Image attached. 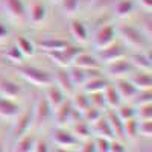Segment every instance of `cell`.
<instances>
[{
    "label": "cell",
    "mask_w": 152,
    "mask_h": 152,
    "mask_svg": "<svg viewBox=\"0 0 152 152\" xmlns=\"http://www.w3.org/2000/svg\"><path fill=\"white\" fill-rule=\"evenodd\" d=\"M104 116V113H102V110H99V108H94V107H90L85 113H82V120L84 122H87L88 125H93V123H96L100 117Z\"/></svg>",
    "instance_id": "35"
},
{
    "label": "cell",
    "mask_w": 152,
    "mask_h": 152,
    "mask_svg": "<svg viewBox=\"0 0 152 152\" xmlns=\"http://www.w3.org/2000/svg\"><path fill=\"white\" fill-rule=\"evenodd\" d=\"M52 142L58 148H66V149L73 148L79 143V140L73 135L72 131H69L67 128H59V126H56L52 132Z\"/></svg>",
    "instance_id": "11"
},
{
    "label": "cell",
    "mask_w": 152,
    "mask_h": 152,
    "mask_svg": "<svg viewBox=\"0 0 152 152\" xmlns=\"http://www.w3.org/2000/svg\"><path fill=\"white\" fill-rule=\"evenodd\" d=\"M104 116H105V119H107V122L110 125L113 134L116 135V138L117 137H123V122L116 114V110H108Z\"/></svg>",
    "instance_id": "25"
},
{
    "label": "cell",
    "mask_w": 152,
    "mask_h": 152,
    "mask_svg": "<svg viewBox=\"0 0 152 152\" xmlns=\"http://www.w3.org/2000/svg\"><path fill=\"white\" fill-rule=\"evenodd\" d=\"M20 113V107L15 100H11L0 96V117L2 119H15Z\"/></svg>",
    "instance_id": "20"
},
{
    "label": "cell",
    "mask_w": 152,
    "mask_h": 152,
    "mask_svg": "<svg viewBox=\"0 0 152 152\" xmlns=\"http://www.w3.org/2000/svg\"><path fill=\"white\" fill-rule=\"evenodd\" d=\"M0 152H5V148H3V145L0 143Z\"/></svg>",
    "instance_id": "49"
},
{
    "label": "cell",
    "mask_w": 152,
    "mask_h": 152,
    "mask_svg": "<svg viewBox=\"0 0 152 152\" xmlns=\"http://www.w3.org/2000/svg\"><path fill=\"white\" fill-rule=\"evenodd\" d=\"M15 46L23 56H34L37 53V46L26 37H18L15 40Z\"/></svg>",
    "instance_id": "32"
},
{
    "label": "cell",
    "mask_w": 152,
    "mask_h": 152,
    "mask_svg": "<svg viewBox=\"0 0 152 152\" xmlns=\"http://www.w3.org/2000/svg\"><path fill=\"white\" fill-rule=\"evenodd\" d=\"M128 81L135 87L137 91H145V90H151L152 88V76L149 72H132L128 76Z\"/></svg>",
    "instance_id": "15"
},
{
    "label": "cell",
    "mask_w": 152,
    "mask_h": 152,
    "mask_svg": "<svg viewBox=\"0 0 152 152\" xmlns=\"http://www.w3.org/2000/svg\"><path fill=\"white\" fill-rule=\"evenodd\" d=\"M67 72H69V76H70V79H72L75 87H82L87 82V79H88L87 70H82V69L76 67V66L67 67Z\"/></svg>",
    "instance_id": "31"
},
{
    "label": "cell",
    "mask_w": 152,
    "mask_h": 152,
    "mask_svg": "<svg viewBox=\"0 0 152 152\" xmlns=\"http://www.w3.org/2000/svg\"><path fill=\"white\" fill-rule=\"evenodd\" d=\"M9 37H11V29L8 28V24H5L3 21H0V44L6 43Z\"/></svg>",
    "instance_id": "43"
},
{
    "label": "cell",
    "mask_w": 152,
    "mask_h": 152,
    "mask_svg": "<svg viewBox=\"0 0 152 152\" xmlns=\"http://www.w3.org/2000/svg\"><path fill=\"white\" fill-rule=\"evenodd\" d=\"M117 116L122 119V122H126L129 119H135V107L128 104H120L117 107Z\"/></svg>",
    "instance_id": "34"
},
{
    "label": "cell",
    "mask_w": 152,
    "mask_h": 152,
    "mask_svg": "<svg viewBox=\"0 0 152 152\" xmlns=\"http://www.w3.org/2000/svg\"><path fill=\"white\" fill-rule=\"evenodd\" d=\"M35 137L31 134H24L21 138L15 142V145L12 146V152H34L35 146Z\"/></svg>",
    "instance_id": "29"
},
{
    "label": "cell",
    "mask_w": 152,
    "mask_h": 152,
    "mask_svg": "<svg viewBox=\"0 0 152 152\" xmlns=\"http://www.w3.org/2000/svg\"><path fill=\"white\" fill-rule=\"evenodd\" d=\"M135 119L152 120V104H145L140 107H135Z\"/></svg>",
    "instance_id": "38"
},
{
    "label": "cell",
    "mask_w": 152,
    "mask_h": 152,
    "mask_svg": "<svg viewBox=\"0 0 152 152\" xmlns=\"http://www.w3.org/2000/svg\"><path fill=\"white\" fill-rule=\"evenodd\" d=\"M20 94H21V88L18 84L6 78H0V96L11 100H17Z\"/></svg>",
    "instance_id": "18"
},
{
    "label": "cell",
    "mask_w": 152,
    "mask_h": 152,
    "mask_svg": "<svg viewBox=\"0 0 152 152\" xmlns=\"http://www.w3.org/2000/svg\"><path fill=\"white\" fill-rule=\"evenodd\" d=\"M69 46L67 40H62V38H53V37H47L44 40L38 41V47H40L44 53L47 52H56V50H62L64 47Z\"/></svg>",
    "instance_id": "22"
},
{
    "label": "cell",
    "mask_w": 152,
    "mask_h": 152,
    "mask_svg": "<svg viewBox=\"0 0 152 152\" xmlns=\"http://www.w3.org/2000/svg\"><path fill=\"white\" fill-rule=\"evenodd\" d=\"M134 12V2L132 0H119L114 6V15L117 18H128Z\"/></svg>",
    "instance_id": "30"
},
{
    "label": "cell",
    "mask_w": 152,
    "mask_h": 152,
    "mask_svg": "<svg viewBox=\"0 0 152 152\" xmlns=\"http://www.w3.org/2000/svg\"><path fill=\"white\" fill-rule=\"evenodd\" d=\"M70 34L75 38V41H78L79 44H85L88 41V29L78 18L70 20Z\"/></svg>",
    "instance_id": "19"
},
{
    "label": "cell",
    "mask_w": 152,
    "mask_h": 152,
    "mask_svg": "<svg viewBox=\"0 0 152 152\" xmlns=\"http://www.w3.org/2000/svg\"><path fill=\"white\" fill-rule=\"evenodd\" d=\"M137 2L146 12H151V9H152V0H137Z\"/></svg>",
    "instance_id": "47"
},
{
    "label": "cell",
    "mask_w": 152,
    "mask_h": 152,
    "mask_svg": "<svg viewBox=\"0 0 152 152\" xmlns=\"http://www.w3.org/2000/svg\"><path fill=\"white\" fill-rule=\"evenodd\" d=\"M102 94H104V100H105V107H108L111 110L117 108L122 104V99H120V96L116 90V87L111 85V84L107 85V88L102 91Z\"/></svg>",
    "instance_id": "26"
},
{
    "label": "cell",
    "mask_w": 152,
    "mask_h": 152,
    "mask_svg": "<svg viewBox=\"0 0 152 152\" xmlns=\"http://www.w3.org/2000/svg\"><path fill=\"white\" fill-rule=\"evenodd\" d=\"M116 90L122 99V102H132L134 97L137 96V90L135 87L128 81V78H123V79H116Z\"/></svg>",
    "instance_id": "16"
},
{
    "label": "cell",
    "mask_w": 152,
    "mask_h": 152,
    "mask_svg": "<svg viewBox=\"0 0 152 152\" xmlns=\"http://www.w3.org/2000/svg\"><path fill=\"white\" fill-rule=\"evenodd\" d=\"M55 152H70L69 149H66V148H56L55 149Z\"/></svg>",
    "instance_id": "48"
},
{
    "label": "cell",
    "mask_w": 152,
    "mask_h": 152,
    "mask_svg": "<svg viewBox=\"0 0 152 152\" xmlns=\"http://www.w3.org/2000/svg\"><path fill=\"white\" fill-rule=\"evenodd\" d=\"M53 110L47 104L46 97H38L35 100V105L32 107V125L41 128L50 119H52Z\"/></svg>",
    "instance_id": "7"
},
{
    "label": "cell",
    "mask_w": 152,
    "mask_h": 152,
    "mask_svg": "<svg viewBox=\"0 0 152 152\" xmlns=\"http://www.w3.org/2000/svg\"><path fill=\"white\" fill-rule=\"evenodd\" d=\"M50 2H56V3H59V2H61V0H50Z\"/></svg>",
    "instance_id": "50"
},
{
    "label": "cell",
    "mask_w": 152,
    "mask_h": 152,
    "mask_svg": "<svg viewBox=\"0 0 152 152\" xmlns=\"http://www.w3.org/2000/svg\"><path fill=\"white\" fill-rule=\"evenodd\" d=\"M15 72L21 76L24 81H28L29 84L38 87V88H46L53 82V76L49 72L35 67V66H23L18 64L15 66Z\"/></svg>",
    "instance_id": "2"
},
{
    "label": "cell",
    "mask_w": 152,
    "mask_h": 152,
    "mask_svg": "<svg viewBox=\"0 0 152 152\" xmlns=\"http://www.w3.org/2000/svg\"><path fill=\"white\" fill-rule=\"evenodd\" d=\"M108 152H128L125 148V145L119 140H111L110 142V151Z\"/></svg>",
    "instance_id": "44"
},
{
    "label": "cell",
    "mask_w": 152,
    "mask_h": 152,
    "mask_svg": "<svg viewBox=\"0 0 152 152\" xmlns=\"http://www.w3.org/2000/svg\"><path fill=\"white\" fill-rule=\"evenodd\" d=\"M72 102V105H73V108L78 111L81 116H82V113H85L88 108L91 107V102H90V96H88L87 93H76L75 91V94H73V99L70 100Z\"/></svg>",
    "instance_id": "27"
},
{
    "label": "cell",
    "mask_w": 152,
    "mask_h": 152,
    "mask_svg": "<svg viewBox=\"0 0 152 152\" xmlns=\"http://www.w3.org/2000/svg\"><path fill=\"white\" fill-rule=\"evenodd\" d=\"M53 84H55L67 97L73 96L75 91H76V87L73 85V82H72V79H70L67 69L58 67V70H56V73H55V76H53Z\"/></svg>",
    "instance_id": "12"
},
{
    "label": "cell",
    "mask_w": 152,
    "mask_h": 152,
    "mask_svg": "<svg viewBox=\"0 0 152 152\" xmlns=\"http://www.w3.org/2000/svg\"><path fill=\"white\" fill-rule=\"evenodd\" d=\"M34 152H50V148L46 142H35V146H34Z\"/></svg>",
    "instance_id": "46"
},
{
    "label": "cell",
    "mask_w": 152,
    "mask_h": 152,
    "mask_svg": "<svg viewBox=\"0 0 152 152\" xmlns=\"http://www.w3.org/2000/svg\"><path fill=\"white\" fill-rule=\"evenodd\" d=\"M79 152H97V151H96L94 140H91V138L84 140V145L81 146V151H79Z\"/></svg>",
    "instance_id": "45"
},
{
    "label": "cell",
    "mask_w": 152,
    "mask_h": 152,
    "mask_svg": "<svg viewBox=\"0 0 152 152\" xmlns=\"http://www.w3.org/2000/svg\"><path fill=\"white\" fill-rule=\"evenodd\" d=\"M123 137H126L128 140L135 142L138 137V120L137 119H129L123 122Z\"/></svg>",
    "instance_id": "33"
},
{
    "label": "cell",
    "mask_w": 152,
    "mask_h": 152,
    "mask_svg": "<svg viewBox=\"0 0 152 152\" xmlns=\"http://www.w3.org/2000/svg\"><path fill=\"white\" fill-rule=\"evenodd\" d=\"M73 135L78 138V140H88V138H91L93 132H91V126L88 125L87 122L84 120H76L73 123Z\"/></svg>",
    "instance_id": "28"
},
{
    "label": "cell",
    "mask_w": 152,
    "mask_h": 152,
    "mask_svg": "<svg viewBox=\"0 0 152 152\" xmlns=\"http://www.w3.org/2000/svg\"><path fill=\"white\" fill-rule=\"evenodd\" d=\"M96 58L99 59L100 64H110V62H114V61H119V59H123L128 56V52H126V47L120 43H116L114 41L113 44H110L108 47H104L100 50H96Z\"/></svg>",
    "instance_id": "6"
},
{
    "label": "cell",
    "mask_w": 152,
    "mask_h": 152,
    "mask_svg": "<svg viewBox=\"0 0 152 152\" xmlns=\"http://www.w3.org/2000/svg\"><path fill=\"white\" fill-rule=\"evenodd\" d=\"M129 62L132 69L138 70V72H149L152 70V58L148 52H145V50H138V52L129 55Z\"/></svg>",
    "instance_id": "13"
},
{
    "label": "cell",
    "mask_w": 152,
    "mask_h": 152,
    "mask_svg": "<svg viewBox=\"0 0 152 152\" xmlns=\"http://www.w3.org/2000/svg\"><path fill=\"white\" fill-rule=\"evenodd\" d=\"M132 102H134L135 107H140V105H145V104H152V91L151 90L138 91Z\"/></svg>",
    "instance_id": "39"
},
{
    "label": "cell",
    "mask_w": 152,
    "mask_h": 152,
    "mask_svg": "<svg viewBox=\"0 0 152 152\" xmlns=\"http://www.w3.org/2000/svg\"><path fill=\"white\" fill-rule=\"evenodd\" d=\"M46 88H47V91H46V96H44V97H46V100H47V104L50 105V108H52V110L58 108V107L66 100L67 96L62 93L53 82L50 84L49 87H46Z\"/></svg>",
    "instance_id": "21"
},
{
    "label": "cell",
    "mask_w": 152,
    "mask_h": 152,
    "mask_svg": "<svg viewBox=\"0 0 152 152\" xmlns=\"http://www.w3.org/2000/svg\"><path fill=\"white\" fill-rule=\"evenodd\" d=\"M116 28L113 24H104V26H99L97 31L94 32L93 37V46L96 47V50H100L104 47H108L110 44H113L116 41Z\"/></svg>",
    "instance_id": "9"
},
{
    "label": "cell",
    "mask_w": 152,
    "mask_h": 152,
    "mask_svg": "<svg viewBox=\"0 0 152 152\" xmlns=\"http://www.w3.org/2000/svg\"><path fill=\"white\" fill-rule=\"evenodd\" d=\"M91 132L96 135V137H102V138H108V140H114L116 135L113 134L110 125L105 119V116H102L96 123L91 125Z\"/></svg>",
    "instance_id": "24"
},
{
    "label": "cell",
    "mask_w": 152,
    "mask_h": 152,
    "mask_svg": "<svg viewBox=\"0 0 152 152\" xmlns=\"http://www.w3.org/2000/svg\"><path fill=\"white\" fill-rule=\"evenodd\" d=\"M2 6L12 21H17L20 24L28 21V9L23 0H2Z\"/></svg>",
    "instance_id": "8"
},
{
    "label": "cell",
    "mask_w": 152,
    "mask_h": 152,
    "mask_svg": "<svg viewBox=\"0 0 152 152\" xmlns=\"http://www.w3.org/2000/svg\"><path fill=\"white\" fill-rule=\"evenodd\" d=\"M17 120L12 125V129H11V135H9V148L12 149V146L15 145V142L18 138H21L24 134H28L31 126H32V107L28 108L21 116L15 117Z\"/></svg>",
    "instance_id": "5"
},
{
    "label": "cell",
    "mask_w": 152,
    "mask_h": 152,
    "mask_svg": "<svg viewBox=\"0 0 152 152\" xmlns=\"http://www.w3.org/2000/svg\"><path fill=\"white\" fill-rule=\"evenodd\" d=\"M107 85H110V82L104 78L102 75H94V76H90V78L87 79V82L82 85V90L87 94L102 93L107 88Z\"/></svg>",
    "instance_id": "17"
},
{
    "label": "cell",
    "mask_w": 152,
    "mask_h": 152,
    "mask_svg": "<svg viewBox=\"0 0 152 152\" xmlns=\"http://www.w3.org/2000/svg\"><path fill=\"white\" fill-rule=\"evenodd\" d=\"M59 6H61V9H62V12H64V14L72 15V14H75V12L79 9L81 0H61Z\"/></svg>",
    "instance_id": "37"
},
{
    "label": "cell",
    "mask_w": 152,
    "mask_h": 152,
    "mask_svg": "<svg viewBox=\"0 0 152 152\" xmlns=\"http://www.w3.org/2000/svg\"><path fill=\"white\" fill-rule=\"evenodd\" d=\"M72 66H76V67H79L82 70H100V66L102 64L99 62L96 55H91V53H88V52L84 50V52H81L75 58Z\"/></svg>",
    "instance_id": "14"
},
{
    "label": "cell",
    "mask_w": 152,
    "mask_h": 152,
    "mask_svg": "<svg viewBox=\"0 0 152 152\" xmlns=\"http://www.w3.org/2000/svg\"><path fill=\"white\" fill-rule=\"evenodd\" d=\"M81 52H84V49L81 46H72L69 44L67 47H64L62 50H56V52H47V58L56 64L61 69H67L73 64L75 58L78 56Z\"/></svg>",
    "instance_id": "3"
},
{
    "label": "cell",
    "mask_w": 152,
    "mask_h": 152,
    "mask_svg": "<svg viewBox=\"0 0 152 152\" xmlns=\"http://www.w3.org/2000/svg\"><path fill=\"white\" fill-rule=\"evenodd\" d=\"M46 18H47V8L40 2L34 3L28 11V21H31L32 24H41Z\"/></svg>",
    "instance_id": "23"
},
{
    "label": "cell",
    "mask_w": 152,
    "mask_h": 152,
    "mask_svg": "<svg viewBox=\"0 0 152 152\" xmlns=\"http://www.w3.org/2000/svg\"><path fill=\"white\" fill-rule=\"evenodd\" d=\"M117 35L120 37V40L123 41L125 47H131L137 50H145L149 46V38L142 32V29H138L131 24H123L119 29H116Z\"/></svg>",
    "instance_id": "1"
},
{
    "label": "cell",
    "mask_w": 152,
    "mask_h": 152,
    "mask_svg": "<svg viewBox=\"0 0 152 152\" xmlns=\"http://www.w3.org/2000/svg\"><path fill=\"white\" fill-rule=\"evenodd\" d=\"M5 58L8 59V61H11L12 64H15V66H18V64H21L23 62V55H21V52L17 49V46L15 44H12V46H9L6 50H5Z\"/></svg>",
    "instance_id": "36"
},
{
    "label": "cell",
    "mask_w": 152,
    "mask_h": 152,
    "mask_svg": "<svg viewBox=\"0 0 152 152\" xmlns=\"http://www.w3.org/2000/svg\"><path fill=\"white\" fill-rule=\"evenodd\" d=\"M110 142L108 138H102V137H96L94 145H96V151L97 152H108L110 151Z\"/></svg>",
    "instance_id": "42"
},
{
    "label": "cell",
    "mask_w": 152,
    "mask_h": 152,
    "mask_svg": "<svg viewBox=\"0 0 152 152\" xmlns=\"http://www.w3.org/2000/svg\"><path fill=\"white\" fill-rule=\"evenodd\" d=\"M134 72L131 62L128 59V56L119 59V61H114L107 64V75L113 79H123V78H128V76Z\"/></svg>",
    "instance_id": "10"
},
{
    "label": "cell",
    "mask_w": 152,
    "mask_h": 152,
    "mask_svg": "<svg viewBox=\"0 0 152 152\" xmlns=\"http://www.w3.org/2000/svg\"><path fill=\"white\" fill-rule=\"evenodd\" d=\"M138 135L142 137H152V120H140L138 122Z\"/></svg>",
    "instance_id": "40"
},
{
    "label": "cell",
    "mask_w": 152,
    "mask_h": 152,
    "mask_svg": "<svg viewBox=\"0 0 152 152\" xmlns=\"http://www.w3.org/2000/svg\"><path fill=\"white\" fill-rule=\"evenodd\" d=\"M88 96H90L91 107L99 108V110L105 108V100H104V94L102 93H94V94H88Z\"/></svg>",
    "instance_id": "41"
},
{
    "label": "cell",
    "mask_w": 152,
    "mask_h": 152,
    "mask_svg": "<svg viewBox=\"0 0 152 152\" xmlns=\"http://www.w3.org/2000/svg\"><path fill=\"white\" fill-rule=\"evenodd\" d=\"M79 117L81 114L73 108L70 100H64L58 108L53 110V114H52V119L55 120L56 126H59V128H66L69 123H75L76 120H79Z\"/></svg>",
    "instance_id": "4"
}]
</instances>
